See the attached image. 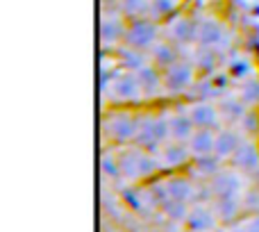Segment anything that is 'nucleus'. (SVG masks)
<instances>
[{
	"label": "nucleus",
	"mask_w": 259,
	"mask_h": 232,
	"mask_svg": "<svg viewBox=\"0 0 259 232\" xmlns=\"http://www.w3.org/2000/svg\"><path fill=\"white\" fill-rule=\"evenodd\" d=\"M139 132V112H130L127 107H112L103 114V137L114 146L134 143Z\"/></svg>",
	"instance_id": "1"
},
{
	"label": "nucleus",
	"mask_w": 259,
	"mask_h": 232,
	"mask_svg": "<svg viewBox=\"0 0 259 232\" xmlns=\"http://www.w3.org/2000/svg\"><path fill=\"white\" fill-rule=\"evenodd\" d=\"M159 39H161L159 23H155L152 18H139V21L127 23V32H125V39H123V46L141 50V53L148 55Z\"/></svg>",
	"instance_id": "2"
},
{
	"label": "nucleus",
	"mask_w": 259,
	"mask_h": 232,
	"mask_svg": "<svg viewBox=\"0 0 259 232\" xmlns=\"http://www.w3.org/2000/svg\"><path fill=\"white\" fill-rule=\"evenodd\" d=\"M103 94L112 107H130V105H137L143 98L137 82V73H118Z\"/></svg>",
	"instance_id": "3"
},
{
	"label": "nucleus",
	"mask_w": 259,
	"mask_h": 232,
	"mask_svg": "<svg viewBox=\"0 0 259 232\" xmlns=\"http://www.w3.org/2000/svg\"><path fill=\"white\" fill-rule=\"evenodd\" d=\"M164 78V94L168 96H182L187 89H191L196 85L198 71L193 66L191 59L182 57L180 62H175L173 66H168L166 71H161Z\"/></svg>",
	"instance_id": "4"
},
{
	"label": "nucleus",
	"mask_w": 259,
	"mask_h": 232,
	"mask_svg": "<svg viewBox=\"0 0 259 232\" xmlns=\"http://www.w3.org/2000/svg\"><path fill=\"white\" fill-rule=\"evenodd\" d=\"M127 32V18L118 9H103L100 12V44L103 48L116 50L123 46Z\"/></svg>",
	"instance_id": "5"
},
{
	"label": "nucleus",
	"mask_w": 259,
	"mask_h": 232,
	"mask_svg": "<svg viewBox=\"0 0 259 232\" xmlns=\"http://www.w3.org/2000/svg\"><path fill=\"white\" fill-rule=\"evenodd\" d=\"M161 36L175 44L178 48H187L191 44H198V21L191 16H173L161 25Z\"/></svg>",
	"instance_id": "6"
},
{
	"label": "nucleus",
	"mask_w": 259,
	"mask_h": 232,
	"mask_svg": "<svg viewBox=\"0 0 259 232\" xmlns=\"http://www.w3.org/2000/svg\"><path fill=\"white\" fill-rule=\"evenodd\" d=\"M207 189L211 194V201L216 198H241V173L234 169H223L219 175L207 182Z\"/></svg>",
	"instance_id": "7"
},
{
	"label": "nucleus",
	"mask_w": 259,
	"mask_h": 232,
	"mask_svg": "<svg viewBox=\"0 0 259 232\" xmlns=\"http://www.w3.org/2000/svg\"><path fill=\"white\" fill-rule=\"evenodd\" d=\"M230 169H234L241 175H255L259 171V143L257 139H243L239 150L230 160Z\"/></svg>",
	"instance_id": "8"
},
{
	"label": "nucleus",
	"mask_w": 259,
	"mask_h": 232,
	"mask_svg": "<svg viewBox=\"0 0 259 232\" xmlns=\"http://www.w3.org/2000/svg\"><path fill=\"white\" fill-rule=\"evenodd\" d=\"M230 39L225 25L216 18H205V21H198V46L202 48H214V50H223L228 48Z\"/></svg>",
	"instance_id": "9"
},
{
	"label": "nucleus",
	"mask_w": 259,
	"mask_h": 232,
	"mask_svg": "<svg viewBox=\"0 0 259 232\" xmlns=\"http://www.w3.org/2000/svg\"><path fill=\"white\" fill-rule=\"evenodd\" d=\"M189 112V119L193 121L196 130H223V121H221V114H219V107L207 100H200V103H191L187 107Z\"/></svg>",
	"instance_id": "10"
},
{
	"label": "nucleus",
	"mask_w": 259,
	"mask_h": 232,
	"mask_svg": "<svg viewBox=\"0 0 259 232\" xmlns=\"http://www.w3.org/2000/svg\"><path fill=\"white\" fill-rule=\"evenodd\" d=\"M193 162V155L189 150L187 143H178V141H168L161 146L159 152V164L166 166L168 171H180V169H189Z\"/></svg>",
	"instance_id": "11"
},
{
	"label": "nucleus",
	"mask_w": 259,
	"mask_h": 232,
	"mask_svg": "<svg viewBox=\"0 0 259 232\" xmlns=\"http://www.w3.org/2000/svg\"><path fill=\"white\" fill-rule=\"evenodd\" d=\"M137 82H139V89H141V96L146 100H152L164 94V78H161V71L157 66H152L150 62H148L141 71H137Z\"/></svg>",
	"instance_id": "12"
},
{
	"label": "nucleus",
	"mask_w": 259,
	"mask_h": 232,
	"mask_svg": "<svg viewBox=\"0 0 259 232\" xmlns=\"http://www.w3.org/2000/svg\"><path fill=\"white\" fill-rule=\"evenodd\" d=\"M243 134L239 132V128H223L216 132V146H214V155L219 157L221 162H228L234 157V152L239 150V146H241L243 141Z\"/></svg>",
	"instance_id": "13"
},
{
	"label": "nucleus",
	"mask_w": 259,
	"mask_h": 232,
	"mask_svg": "<svg viewBox=\"0 0 259 232\" xmlns=\"http://www.w3.org/2000/svg\"><path fill=\"white\" fill-rule=\"evenodd\" d=\"M148 57H150L152 66H157L159 71H166L168 66H173L175 62H180V59H182V48H178L175 44H170L168 39H164V36H161V39L152 46V50L148 53Z\"/></svg>",
	"instance_id": "14"
},
{
	"label": "nucleus",
	"mask_w": 259,
	"mask_h": 232,
	"mask_svg": "<svg viewBox=\"0 0 259 232\" xmlns=\"http://www.w3.org/2000/svg\"><path fill=\"white\" fill-rule=\"evenodd\" d=\"M219 114H221V121H223V128H234L239 121L243 119V114L248 112V107L243 105L241 98L237 96H223L219 100Z\"/></svg>",
	"instance_id": "15"
},
{
	"label": "nucleus",
	"mask_w": 259,
	"mask_h": 232,
	"mask_svg": "<svg viewBox=\"0 0 259 232\" xmlns=\"http://www.w3.org/2000/svg\"><path fill=\"white\" fill-rule=\"evenodd\" d=\"M168 123H170V141L189 143V139L196 132V125L189 119V112H182V107H178V112L168 116Z\"/></svg>",
	"instance_id": "16"
},
{
	"label": "nucleus",
	"mask_w": 259,
	"mask_h": 232,
	"mask_svg": "<svg viewBox=\"0 0 259 232\" xmlns=\"http://www.w3.org/2000/svg\"><path fill=\"white\" fill-rule=\"evenodd\" d=\"M189 150H191L193 160L200 157H209L214 155V146H216V132L214 130H196L193 137L189 139Z\"/></svg>",
	"instance_id": "17"
},
{
	"label": "nucleus",
	"mask_w": 259,
	"mask_h": 232,
	"mask_svg": "<svg viewBox=\"0 0 259 232\" xmlns=\"http://www.w3.org/2000/svg\"><path fill=\"white\" fill-rule=\"evenodd\" d=\"M166 191H168L170 201H187L189 203L196 196V184H193L191 178H187V175L173 173L166 180Z\"/></svg>",
	"instance_id": "18"
},
{
	"label": "nucleus",
	"mask_w": 259,
	"mask_h": 232,
	"mask_svg": "<svg viewBox=\"0 0 259 232\" xmlns=\"http://www.w3.org/2000/svg\"><path fill=\"white\" fill-rule=\"evenodd\" d=\"M219 50L214 48H202V46H198L196 48V55L191 57L193 66H196L198 71V78H211L216 73V66H219Z\"/></svg>",
	"instance_id": "19"
},
{
	"label": "nucleus",
	"mask_w": 259,
	"mask_h": 232,
	"mask_svg": "<svg viewBox=\"0 0 259 232\" xmlns=\"http://www.w3.org/2000/svg\"><path fill=\"white\" fill-rule=\"evenodd\" d=\"M114 53H116L114 57L118 59V68H125L127 73L141 71V68L146 66L148 62H150V57H148L146 53H141V50H134V48H127V46H118Z\"/></svg>",
	"instance_id": "20"
},
{
	"label": "nucleus",
	"mask_w": 259,
	"mask_h": 232,
	"mask_svg": "<svg viewBox=\"0 0 259 232\" xmlns=\"http://www.w3.org/2000/svg\"><path fill=\"white\" fill-rule=\"evenodd\" d=\"M211 210L216 214V221L234 223L239 219V214L243 212V205L241 198H216V201H211Z\"/></svg>",
	"instance_id": "21"
},
{
	"label": "nucleus",
	"mask_w": 259,
	"mask_h": 232,
	"mask_svg": "<svg viewBox=\"0 0 259 232\" xmlns=\"http://www.w3.org/2000/svg\"><path fill=\"white\" fill-rule=\"evenodd\" d=\"M118 166H121V175L125 180H141V173H139V157H141V148L137 146H130V148H123L118 152Z\"/></svg>",
	"instance_id": "22"
},
{
	"label": "nucleus",
	"mask_w": 259,
	"mask_h": 232,
	"mask_svg": "<svg viewBox=\"0 0 259 232\" xmlns=\"http://www.w3.org/2000/svg\"><path fill=\"white\" fill-rule=\"evenodd\" d=\"M216 225V214L211 207H193L187 219V228L193 232H207Z\"/></svg>",
	"instance_id": "23"
},
{
	"label": "nucleus",
	"mask_w": 259,
	"mask_h": 232,
	"mask_svg": "<svg viewBox=\"0 0 259 232\" xmlns=\"http://www.w3.org/2000/svg\"><path fill=\"white\" fill-rule=\"evenodd\" d=\"M180 12V0H150V18L159 25L178 16Z\"/></svg>",
	"instance_id": "24"
},
{
	"label": "nucleus",
	"mask_w": 259,
	"mask_h": 232,
	"mask_svg": "<svg viewBox=\"0 0 259 232\" xmlns=\"http://www.w3.org/2000/svg\"><path fill=\"white\" fill-rule=\"evenodd\" d=\"M191 173H198L200 178H207L211 180L214 175H219L223 171V162L219 160L216 155H209V157H200V160H193L191 166H189Z\"/></svg>",
	"instance_id": "25"
},
{
	"label": "nucleus",
	"mask_w": 259,
	"mask_h": 232,
	"mask_svg": "<svg viewBox=\"0 0 259 232\" xmlns=\"http://www.w3.org/2000/svg\"><path fill=\"white\" fill-rule=\"evenodd\" d=\"M118 12L130 21H139V18H150V0H121Z\"/></svg>",
	"instance_id": "26"
},
{
	"label": "nucleus",
	"mask_w": 259,
	"mask_h": 232,
	"mask_svg": "<svg viewBox=\"0 0 259 232\" xmlns=\"http://www.w3.org/2000/svg\"><path fill=\"white\" fill-rule=\"evenodd\" d=\"M239 98L243 100V105L248 109H259V78L257 75H250L241 82Z\"/></svg>",
	"instance_id": "27"
},
{
	"label": "nucleus",
	"mask_w": 259,
	"mask_h": 232,
	"mask_svg": "<svg viewBox=\"0 0 259 232\" xmlns=\"http://www.w3.org/2000/svg\"><path fill=\"white\" fill-rule=\"evenodd\" d=\"M239 132L246 139H259V109H248L239 121Z\"/></svg>",
	"instance_id": "28"
},
{
	"label": "nucleus",
	"mask_w": 259,
	"mask_h": 232,
	"mask_svg": "<svg viewBox=\"0 0 259 232\" xmlns=\"http://www.w3.org/2000/svg\"><path fill=\"white\" fill-rule=\"evenodd\" d=\"M161 212H164L170 221H175V223H187L189 214H191L187 201H168L164 207H161Z\"/></svg>",
	"instance_id": "29"
},
{
	"label": "nucleus",
	"mask_w": 259,
	"mask_h": 232,
	"mask_svg": "<svg viewBox=\"0 0 259 232\" xmlns=\"http://www.w3.org/2000/svg\"><path fill=\"white\" fill-rule=\"evenodd\" d=\"M241 205H243V214H252L257 216L259 214V189L250 187L241 194Z\"/></svg>",
	"instance_id": "30"
},
{
	"label": "nucleus",
	"mask_w": 259,
	"mask_h": 232,
	"mask_svg": "<svg viewBox=\"0 0 259 232\" xmlns=\"http://www.w3.org/2000/svg\"><path fill=\"white\" fill-rule=\"evenodd\" d=\"M100 169H103V173L109 175L112 180L123 178L121 166H118V157L114 155V152H103V157H100Z\"/></svg>",
	"instance_id": "31"
},
{
	"label": "nucleus",
	"mask_w": 259,
	"mask_h": 232,
	"mask_svg": "<svg viewBox=\"0 0 259 232\" xmlns=\"http://www.w3.org/2000/svg\"><path fill=\"white\" fill-rule=\"evenodd\" d=\"M250 71V64L246 62V59H237V62L230 64V78H243L246 73Z\"/></svg>",
	"instance_id": "32"
},
{
	"label": "nucleus",
	"mask_w": 259,
	"mask_h": 232,
	"mask_svg": "<svg viewBox=\"0 0 259 232\" xmlns=\"http://www.w3.org/2000/svg\"><path fill=\"white\" fill-rule=\"evenodd\" d=\"M230 80H232V78H230V73H214V75H211V82H214V89L219 91V94H221V91L228 89Z\"/></svg>",
	"instance_id": "33"
},
{
	"label": "nucleus",
	"mask_w": 259,
	"mask_h": 232,
	"mask_svg": "<svg viewBox=\"0 0 259 232\" xmlns=\"http://www.w3.org/2000/svg\"><path fill=\"white\" fill-rule=\"evenodd\" d=\"M246 230H248V232H259V214L252 216V219H248Z\"/></svg>",
	"instance_id": "34"
},
{
	"label": "nucleus",
	"mask_w": 259,
	"mask_h": 232,
	"mask_svg": "<svg viewBox=\"0 0 259 232\" xmlns=\"http://www.w3.org/2000/svg\"><path fill=\"white\" fill-rule=\"evenodd\" d=\"M121 0H100V7L103 9H118Z\"/></svg>",
	"instance_id": "35"
},
{
	"label": "nucleus",
	"mask_w": 259,
	"mask_h": 232,
	"mask_svg": "<svg viewBox=\"0 0 259 232\" xmlns=\"http://www.w3.org/2000/svg\"><path fill=\"white\" fill-rule=\"evenodd\" d=\"M250 180H252V187H255V189H259V171H257L255 175H252Z\"/></svg>",
	"instance_id": "36"
},
{
	"label": "nucleus",
	"mask_w": 259,
	"mask_h": 232,
	"mask_svg": "<svg viewBox=\"0 0 259 232\" xmlns=\"http://www.w3.org/2000/svg\"><path fill=\"white\" fill-rule=\"evenodd\" d=\"M257 143H259V139H257Z\"/></svg>",
	"instance_id": "37"
}]
</instances>
